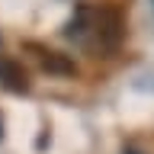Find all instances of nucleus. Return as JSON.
<instances>
[{"mask_svg":"<svg viewBox=\"0 0 154 154\" xmlns=\"http://www.w3.org/2000/svg\"><path fill=\"white\" fill-rule=\"evenodd\" d=\"M64 35L80 51H87L93 58H106L119 51V45L125 38V23H122V13L112 7L80 3V7H74L71 19H67Z\"/></svg>","mask_w":154,"mask_h":154,"instance_id":"f257e3e1","label":"nucleus"},{"mask_svg":"<svg viewBox=\"0 0 154 154\" xmlns=\"http://www.w3.org/2000/svg\"><path fill=\"white\" fill-rule=\"evenodd\" d=\"M23 51H26L42 71H48V74H58V77H74L77 74V64L71 58L55 51V48H48V45H42V42H23Z\"/></svg>","mask_w":154,"mask_h":154,"instance_id":"f03ea898","label":"nucleus"},{"mask_svg":"<svg viewBox=\"0 0 154 154\" xmlns=\"http://www.w3.org/2000/svg\"><path fill=\"white\" fill-rule=\"evenodd\" d=\"M0 87L10 93H29V74L10 55H0Z\"/></svg>","mask_w":154,"mask_h":154,"instance_id":"7ed1b4c3","label":"nucleus"},{"mask_svg":"<svg viewBox=\"0 0 154 154\" xmlns=\"http://www.w3.org/2000/svg\"><path fill=\"white\" fill-rule=\"evenodd\" d=\"M0 138H3V128H0Z\"/></svg>","mask_w":154,"mask_h":154,"instance_id":"20e7f679","label":"nucleus"},{"mask_svg":"<svg viewBox=\"0 0 154 154\" xmlns=\"http://www.w3.org/2000/svg\"><path fill=\"white\" fill-rule=\"evenodd\" d=\"M125 154H135V151H125Z\"/></svg>","mask_w":154,"mask_h":154,"instance_id":"39448f33","label":"nucleus"}]
</instances>
